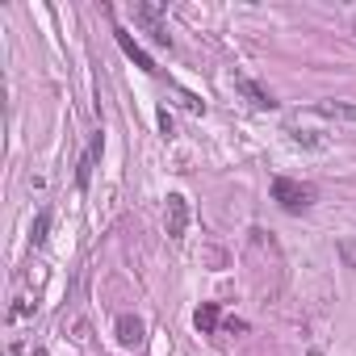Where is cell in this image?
I'll return each mask as SVG.
<instances>
[{
    "label": "cell",
    "instance_id": "1",
    "mask_svg": "<svg viewBox=\"0 0 356 356\" xmlns=\"http://www.w3.org/2000/svg\"><path fill=\"white\" fill-rule=\"evenodd\" d=\"M314 185H302V180H289V176H277L273 180V201L285 210V214H306L314 205Z\"/></svg>",
    "mask_w": 356,
    "mask_h": 356
},
{
    "label": "cell",
    "instance_id": "2",
    "mask_svg": "<svg viewBox=\"0 0 356 356\" xmlns=\"http://www.w3.org/2000/svg\"><path fill=\"white\" fill-rule=\"evenodd\" d=\"M164 222H168V239H180L189 230V201L180 193H168V205H164Z\"/></svg>",
    "mask_w": 356,
    "mask_h": 356
},
{
    "label": "cell",
    "instance_id": "3",
    "mask_svg": "<svg viewBox=\"0 0 356 356\" xmlns=\"http://www.w3.org/2000/svg\"><path fill=\"white\" fill-rule=\"evenodd\" d=\"M143 339H147V327H143L139 314H122V319H117V344H122V348H139Z\"/></svg>",
    "mask_w": 356,
    "mask_h": 356
},
{
    "label": "cell",
    "instance_id": "4",
    "mask_svg": "<svg viewBox=\"0 0 356 356\" xmlns=\"http://www.w3.org/2000/svg\"><path fill=\"white\" fill-rule=\"evenodd\" d=\"M113 38H117V46H122V51H126V55H130V59H135L143 71H160V67H155V59H151V55H147V51H143V46H139V42H135V38L122 30V26L113 30Z\"/></svg>",
    "mask_w": 356,
    "mask_h": 356
},
{
    "label": "cell",
    "instance_id": "5",
    "mask_svg": "<svg viewBox=\"0 0 356 356\" xmlns=\"http://www.w3.org/2000/svg\"><path fill=\"white\" fill-rule=\"evenodd\" d=\"M235 88H239V92H244L256 109H277L273 92H269V88H260V84H256V80H248V76H235Z\"/></svg>",
    "mask_w": 356,
    "mask_h": 356
},
{
    "label": "cell",
    "instance_id": "6",
    "mask_svg": "<svg viewBox=\"0 0 356 356\" xmlns=\"http://www.w3.org/2000/svg\"><path fill=\"white\" fill-rule=\"evenodd\" d=\"M314 109L323 117H331V122H356V105H348V101H319Z\"/></svg>",
    "mask_w": 356,
    "mask_h": 356
},
{
    "label": "cell",
    "instance_id": "7",
    "mask_svg": "<svg viewBox=\"0 0 356 356\" xmlns=\"http://www.w3.org/2000/svg\"><path fill=\"white\" fill-rule=\"evenodd\" d=\"M101 147H105V139H101V135H92V147L84 151V160H80V168H76V180H80V189L88 185V176H92V164H96Z\"/></svg>",
    "mask_w": 356,
    "mask_h": 356
},
{
    "label": "cell",
    "instance_id": "8",
    "mask_svg": "<svg viewBox=\"0 0 356 356\" xmlns=\"http://www.w3.org/2000/svg\"><path fill=\"white\" fill-rule=\"evenodd\" d=\"M193 323H197V331H214L218 327V302H201L197 314H193Z\"/></svg>",
    "mask_w": 356,
    "mask_h": 356
},
{
    "label": "cell",
    "instance_id": "9",
    "mask_svg": "<svg viewBox=\"0 0 356 356\" xmlns=\"http://www.w3.org/2000/svg\"><path fill=\"white\" fill-rule=\"evenodd\" d=\"M46 230H51V210H38V218H34V235H30V239H34V244H46Z\"/></svg>",
    "mask_w": 356,
    "mask_h": 356
},
{
    "label": "cell",
    "instance_id": "10",
    "mask_svg": "<svg viewBox=\"0 0 356 356\" xmlns=\"http://www.w3.org/2000/svg\"><path fill=\"white\" fill-rule=\"evenodd\" d=\"M335 252H339V260H344L348 269H356V244H352V239H335Z\"/></svg>",
    "mask_w": 356,
    "mask_h": 356
},
{
    "label": "cell",
    "instance_id": "11",
    "mask_svg": "<svg viewBox=\"0 0 356 356\" xmlns=\"http://www.w3.org/2000/svg\"><path fill=\"white\" fill-rule=\"evenodd\" d=\"M155 117H160V130H164V135H172V130H176V126H172V113H168V109H160Z\"/></svg>",
    "mask_w": 356,
    "mask_h": 356
},
{
    "label": "cell",
    "instance_id": "12",
    "mask_svg": "<svg viewBox=\"0 0 356 356\" xmlns=\"http://www.w3.org/2000/svg\"><path fill=\"white\" fill-rule=\"evenodd\" d=\"M310 356H323V352H310Z\"/></svg>",
    "mask_w": 356,
    "mask_h": 356
}]
</instances>
